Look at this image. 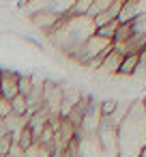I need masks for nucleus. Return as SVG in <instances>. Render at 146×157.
Here are the masks:
<instances>
[{
	"label": "nucleus",
	"mask_w": 146,
	"mask_h": 157,
	"mask_svg": "<svg viewBox=\"0 0 146 157\" xmlns=\"http://www.w3.org/2000/svg\"><path fill=\"white\" fill-rule=\"evenodd\" d=\"M133 37V28H131V24H118V30H116V37H114V45H122V43H127L129 39Z\"/></svg>",
	"instance_id": "6e6552de"
},
{
	"label": "nucleus",
	"mask_w": 146,
	"mask_h": 157,
	"mask_svg": "<svg viewBox=\"0 0 146 157\" xmlns=\"http://www.w3.org/2000/svg\"><path fill=\"white\" fill-rule=\"evenodd\" d=\"M92 2H95V0H75V2H73V9H71V15H80V17H82V15H88Z\"/></svg>",
	"instance_id": "ddd939ff"
},
{
	"label": "nucleus",
	"mask_w": 146,
	"mask_h": 157,
	"mask_svg": "<svg viewBox=\"0 0 146 157\" xmlns=\"http://www.w3.org/2000/svg\"><path fill=\"white\" fill-rule=\"evenodd\" d=\"M114 2H116V0H95L92 7H90V11H88V17H90V20H95L97 15L105 13V11H107Z\"/></svg>",
	"instance_id": "9d476101"
},
{
	"label": "nucleus",
	"mask_w": 146,
	"mask_h": 157,
	"mask_svg": "<svg viewBox=\"0 0 146 157\" xmlns=\"http://www.w3.org/2000/svg\"><path fill=\"white\" fill-rule=\"evenodd\" d=\"M11 114L17 116H28V99L24 95H15L11 99Z\"/></svg>",
	"instance_id": "0eeeda50"
},
{
	"label": "nucleus",
	"mask_w": 146,
	"mask_h": 157,
	"mask_svg": "<svg viewBox=\"0 0 146 157\" xmlns=\"http://www.w3.org/2000/svg\"><path fill=\"white\" fill-rule=\"evenodd\" d=\"M118 99H103V101H99V112H101V118H110L114 112H116V108H118Z\"/></svg>",
	"instance_id": "f8f14e48"
},
{
	"label": "nucleus",
	"mask_w": 146,
	"mask_h": 157,
	"mask_svg": "<svg viewBox=\"0 0 146 157\" xmlns=\"http://www.w3.org/2000/svg\"><path fill=\"white\" fill-rule=\"evenodd\" d=\"M5 136H9V129L5 125V118H0V138H5Z\"/></svg>",
	"instance_id": "f3484780"
},
{
	"label": "nucleus",
	"mask_w": 146,
	"mask_h": 157,
	"mask_svg": "<svg viewBox=\"0 0 146 157\" xmlns=\"http://www.w3.org/2000/svg\"><path fill=\"white\" fill-rule=\"evenodd\" d=\"M118 157H140L146 146V110L142 99L129 103L125 118L116 129Z\"/></svg>",
	"instance_id": "f257e3e1"
},
{
	"label": "nucleus",
	"mask_w": 146,
	"mask_h": 157,
	"mask_svg": "<svg viewBox=\"0 0 146 157\" xmlns=\"http://www.w3.org/2000/svg\"><path fill=\"white\" fill-rule=\"evenodd\" d=\"M122 58H125V56L112 48V50H110V52L103 56L99 71H101V73H105V75H118V69H120V63H122Z\"/></svg>",
	"instance_id": "20e7f679"
},
{
	"label": "nucleus",
	"mask_w": 146,
	"mask_h": 157,
	"mask_svg": "<svg viewBox=\"0 0 146 157\" xmlns=\"http://www.w3.org/2000/svg\"><path fill=\"white\" fill-rule=\"evenodd\" d=\"M60 20H62V17H58V15L50 13V11H43V13L30 15V24H32L35 28H39V30H43L45 35H50V33L60 24Z\"/></svg>",
	"instance_id": "7ed1b4c3"
},
{
	"label": "nucleus",
	"mask_w": 146,
	"mask_h": 157,
	"mask_svg": "<svg viewBox=\"0 0 146 157\" xmlns=\"http://www.w3.org/2000/svg\"><path fill=\"white\" fill-rule=\"evenodd\" d=\"M9 114H11V101L0 97V118H7Z\"/></svg>",
	"instance_id": "dca6fc26"
},
{
	"label": "nucleus",
	"mask_w": 146,
	"mask_h": 157,
	"mask_svg": "<svg viewBox=\"0 0 146 157\" xmlns=\"http://www.w3.org/2000/svg\"><path fill=\"white\" fill-rule=\"evenodd\" d=\"M17 82H20V73L13 69H0V97L5 99H13L15 95H20L17 90Z\"/></svg>",
	"instance_id": "f03ea898"
},
{
	"label": "nucleus",
	"mask_w": 146,
	"mask_h": 157,
	"mask_svg": "<svg viewBox=\"0 0 146 157\" xmlns=\"http://www.w3.org/2000/svg\"><path fill=\"white\" fill-rule=\"evenodd\" d=\"M137 17V7H135V0H125L120 13H118V24H131Z\"/></svg>",
	"instance_id": "39448f33"
},
{
	"label": "nucleus",
	"mask_w": 146,
	"mask_h": 157,
	"mask_svg": "<svg viewBox=\"0 0 146 157\" xmlns=\"http://www.w3.org/2000/svg\"><path fill=\"white\" fill-rule=\"evenodd\" d=\"M135 75H146V48L137 54V69H135Z\"/></svg>",
	"instance_id": "2eb2a0df"
},
{
	"label": "nucleus",
	"mask_w": 146,
	"mask_h": 157,
	"mask_svg": "<svg viewBox=\"0 0 146 157\" xmlns=\"http://www.w3.org/2000/svg\"><path fill=\"white\" fill-rule=\"evenodd\" d=\"M32 88H35V78L28 75V73H20V82H17V90H20V95L28 97V95L32 93Z\"/></svg>",
	"instance_id": "1a4fd4ad"
},
{
	"label": "nucleus",
	"mask_w": 146,
	"mask_h": 157,
	"mask_svg": "<svg viewBox=\"0 0 146 157\" xmlns=\"http://www.w3.org/2000/svg\"><path fill=\"white\" fill-rule=\"evenodd\" d=\"M116 30H118V20H114V22H110V24H103V26H99V28L95 30V35H99V37H103V39H110V41H114V37H116Z\"/></svg>",
	"instance_id": "9b49d317"
},
{
	"label": "nucleus",
	"mask_w": 146,
	"mask_h": 157,
	"mask_svg": "<svg viewBox=\"0 0 146 157\" xmlns=\"http://www.w3.org/2000/svg\"><path fill=\"white\" fill-rule=\"evenodd\" d=\"M13 146H15V138L11 133L5 136V138H0V157H9L11 151H13Z\"/></svg>",
	"instance_id": "4468645a"
},
{
	"label": "nucleus",
	"mask_w": 146,
	"mask_h": 157,
	"mask_svg": "<svg viewBox=\"0 0 146 157\" xmlns=\"http://www.w3.org/2000/svg\"><path fill=\"white\" fill-rule=\"evenodd\" d=\"M135 69H137V54H127L120 63V69H118V75H125V78H131L135 75Z\"/></svg>",
	"instance_id": "423d86ee"
}]
</instances>
